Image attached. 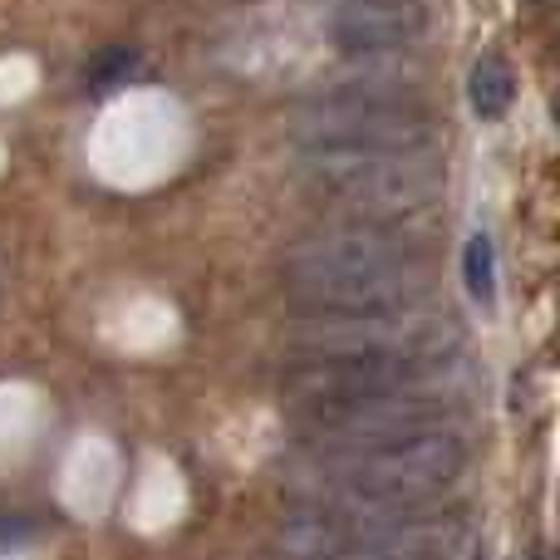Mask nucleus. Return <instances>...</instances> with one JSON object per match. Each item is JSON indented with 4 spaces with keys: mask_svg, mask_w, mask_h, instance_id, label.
I'll use <instances>...</instances> for the list:
<instances>
[{
    "mask_svg": "<svg viewBox=\"0 0 560 560\" xmlns=\"http://www.w3.org/2000/svg\"><path fill=\"white\" fill-rule=\"evenodd\" d=\"M280 276L305 310H378L428 300L433 271L413 232L384 222H339L300 236Z\"/></svg>",
    "mask_w": 560,
    "mask_h": 560,
    "instance_id": "1",
    "label": "nucleus"
},
{
    "mask_svg": "<svg viewBox=\"0 0 560 560\" xmlns=\"http://www.w3.org/2000/svg\"><path fill=\"white\" fill-rule=\"evenodd\" d=\"M467 467V447L453 428L443 433H408L384 443L349 447H300L295 487L335 497H404V502H433L453 487Z\"/></svg>",
    "mask_w": 560,
    "mask_h": 560,
    "instance_id": "2",
    "label": "nucleus"
},
{
    "mask_svg": "<svg viewBox=\"0 0 560 560\" xmlns=\"http://www.w3.org/2000/svg\"><path fill=\"white\" fill-rule=\"evenodd\" d=\"M295 167L319 197L349 207L354 222L404 226L443 197L438 153L398 148H295Z\"/></svg>",
    "mask_w": 560,
    "mask_h": 560,
    "instance_id": "3",
    "label": "nucleus"
},
{
    "mask_svg": "<svg viewBox=\"0 0 560 560\" xmlns=\"http://www.w3.org/2000/svg\"><path fill=\"white\" fill-rule=\"evenodd\" d=\"M280 339L300 359H345V354H404L433 359L457 354V319L447 310L413 300V305H378V310H305L280 325Z\"/></svg>",
    "mask_w": 560,
    "mask_h": 560,
    "instance_id": "4",
    "label": "nucleus"
},
{
    "mask_svg": "<svg viewBox=\"0 0 560 560\" xmlns=\"http://www.w3.org/2000/svg\"><path fill=\"white\" fill-rule=\"evenodd\" d=\"M295 148L438 153V124L418 94H310L290 108Z\"/></svg>",
    "mask_w": 560,
    "mask_h": 560,
    "instance_id": "5",
    "label": "nucleus"
},
{
    "mask_svg": "<svg viewBox=\"0 0 560 560\" xmlns=\"http://www.w3.org/2000/svg\"><path fill=\"white\" fill-rule=\"evenodd\" d=\"M457 354L433 359H404V354H345V359H300L280 388L290 408L305 404H335V398H378V394H423V398H453Z\"/></svg>",
    "mask_w": 560,
    "mask_h": 560,
    "instance_id": "6",
    "label": "nucleus"
},
{
    "mask_svg": "<svg viewBox=\"0 0 560 560\" xmlns=\"http://www.w3.org/2000/svg\"><path fill=\"white\" fill-rule=\"evenodd\" d=\"M300 418V447H349L384 443L408 433H443L453 423L447 398L423 394H378V398H335V404H305Z\"/></svg>",
    "mask_w": 560,
    "mask_h": 560,
    "instance_id": "7",
    "label": "nucleus"
},
{
    "mask_svg": "<svg viewBox=\"0 0 560 560\" xmlns=\"http://www.w3.org/2000/svg\"><path fill=\"white\" fill-rule=\"evenodd\" d=\"M319 35L339 55H408L423 45L428 15L418 0H325Z\"/></svg>",
    "mask_w": 560,
    "mask_h": 560,
    "instance_id": "8",
    "label": "nucleus"
},
{
    "mask_svg": "<svg viewBox=\"0 0 560 560\" xmlns=\"http://www.w3.org/2000/svg\"><path fill=\"white\" fill-rule=\"evenodd\" d=\"M329 560H477V546L463 516L423 512L413 522L369 536V541L349 546V551H339Z\"/></svg>",
    "mask_w": 560,
    "mask_h": 560,
    "instance_id": "9",
    "label": "nucleus"
},
{
    "mask_svg": "<svg viewBox=\"0 0 560 560\" xmlns=\"http://www.w3.org/2000/svg\"><path fill=\"white\" fill-rule=\"evenodd\" d=\"M467 94H472V108L477 118H502L512 108V94H516V79H512V65L497 55H482L467 74Z\"/></svg>",
    "mask_w": 560,
    "mask_h": 560,
    "instance_id": "10",
    "label": "nucleus"
},
{
    "mask_svg": "<svg viewBox=\"0 0 560 560\" xmlns=\"http://www.w3.org/2000/svg\"><path fill=\"white\" fill-rule=\"evenodd\" d=\"M463 280H467V295L477 305H497V252H492V236L477 232L467 236L463 246Z\"/></svg>",
    "mask_w": 560,
    "mask_h": 560,
    "instance_id": "11",
    "label": "nucleus"
},
{
    "mask_svg": "<svg viewBox=\"0 0 560 560\" xmlns=\"http://www.w3.org/2000/svg\"><path fill=\"white\" fill-rule=\"evenodd\" d=\"M516 560H546V556H536V551H532V556H516Z\"/></svg>",
    "mask_w": 560,
    "mask_h": 560,
    "instance_id": "12",
    "label": "nucleus"
},
{
    "mask_svg": "<svg viewBox=\"0 0 560 560\" xmlns=\"http://www.w3.org/2000/svg\"><path fill=\"white\" fill-rule=\"evenodd\" d=\"M536 5H546V0H536Z\"/></svg>",
    "mask_w": 560,
    "mask_h": 560,
    "instance_id": "13",
    "label": "nucleus"
}]
</instances>
